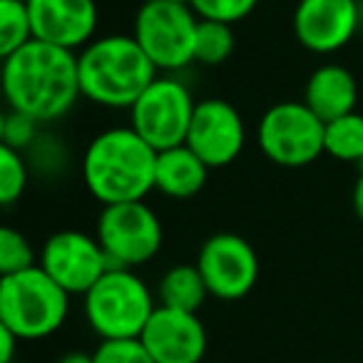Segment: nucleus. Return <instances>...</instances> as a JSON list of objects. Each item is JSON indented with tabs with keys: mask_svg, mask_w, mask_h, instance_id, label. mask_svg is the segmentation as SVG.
<instances>
[{
	"mask_svg": "<svg viewBox=\"0 0 363 363\" xmlns=\"http://www.w3.org/2000/svg\"><path fill=\"white\" fill-rule=\"evenodd\" d=\"M0 85L11 110L35 117L40 125L57 122L82 97L77 52L30 40L3 57Z\"/></svg>",
	"mask_w": 363,
	"mask_h": 363,
	"instance_id": "nucleus-1",
	"label": "nucleus"
},
{
	"mask_svg": "<svg viewBox=\"0 0 363 363\" xmlns=\"http://www.w3.org/2000/svg\"><path fill=\"white\" fill-rule=\"evenodd\" d=\"M80 169L90 197L102 207L142 202L155 192L157 150L130 125L110 127L87 142Z\"/></svg>",
	"mask_w": 363,
	"mask_h": 363,
	"instance_id": "nucleus-2",
	"label": "nucleus"
},
{
	"mask_svg": "<svg viewBox=\"0 0 363 363\" xmlns=\"http://www.w3.org/2000/svg\"><path fill=\"white\" fill-rule=\"evenodd\" d=\"M82 97L107 110H130L160 70L135 35H102L77 52Z\"/></svg>",
	"mask_w": 363,
	"mask_h": 363,
	"instance_id": "nucleus-3",
	"label": "nucleus"
},
{
	"mask_svg": "<svg viewBox=\"0 0 363 363\" xmlns=\"http://www.w3.org/2000/svg\"><path fill=\"white\" fill-rule=\"evenodd\" d=\"M70 313V294L40 267L0 277V326L21 341H40L60 331Z\"/></svg>",
	"mask_w": 363,
	"mask_h": 363,
	"instance_id": "nucleus-4",
	"label": "nucleus"
},
{
	"mask_svg": "<svg viewBox=\"0 0 363 363\" xmlns=\"http://www.w3.org/2000/svg\"><path fill=\"white\" fill-rule=\"evenodd\" d=\"M82 298L85 321L100 341L140 338L157 308L155 294L145 279L135 269L125 267H110Z\"/></svg>",
	"mask_w": 363,
	"mask_h": 363,
	"instance_id": "nucleus-5",
	"label": "nucleus"
},
{
	"mask_svg": "<svg viewBox=\"0 0 363 363\" xmlns=\"http://www.w3.org/2000/svg\"><path fill=\"white\" fill-rule=\"evenodd\" d=\"M199 16L189 3L145 0L135 16L132 35L160 72L174 75L194 62Z\"/></svg>",
	"mask_w": 363,
	"mask_h": 363,
	"instance_id": "nucleus-6",
	"label": "nucleus"
},
{
	"mask_svg": "<svg viewBox=\"0 0 363 363\" xmlns=\"http://www.w3.org/2000/svg\"><path fill=\"white\" fill-rule=\"evenodd\" d=\"M326 122L298 100L272 105L259 120L257 142L269 162L284 169H301L326 155L323 150Z\"/></svg>",
	"mask_w": 363,
	"mask_h": 363,
	"instance_id": "nucleus-7",
	"label": "nucleus"
},
{
	"mask_svg": "<svg viewBox=\"0 0 363 363\" xmlns=\"http://www.w3.org/2000/svg\"><path fill=\"white\" fill-rule=\"evenodd\" d=\"M95 237L112 267L140 269L160 254L164 229L155 209L142 199L102 207L97 214Z\"/></svg>",
	"mask_w": 363,
	"mask_h": 363,
	"instance_id": "nucleus-8",
	"label": "nucleus"
},
{
	"mask_svg": "<svg viewBox=\"0 0 363 363\" xmlns=\"http://www.w3.org/2000/svg\"><path fill=\"white\" fill-rule=\"evenodd\" d=\"M197 100L179 77L160 75L130 107V127L157 152L184 145Z\"/></svg>",
	"mask_w": 363,
	"mask_h": 363,
	"instance_id": "nucleus-9",
	"label": "nucleus"
},
{
	"mask_svg": "<svg viewBox=\"0 0 363 363\" xmlns=\"http://www.w3.org/2000/svg\"><path fill=\"white\" fill-rule=\"evenodd\" d=\"M38 267L67 294L85 296L112 267L95 234L60 229L50 234L40 249Z\"/></svg>",
	"mask_w": 363,
	"mask_h": 363,
	"instance_id": "nucleus-10",
	"label": "nucleus"
},
{
	"mask_svg": "<svg viewBox=\"0 0 363 363\" xmlns=\"http://www.w3.org/2000/svg\"><path fill=\"white\" fill-rule=\"evenodd\" d=\"M194 264L202 272L209 294L219 301H239L259 281L257 249L234 232L212 234L199 247Z\"/></svg>",
	"mask_w": 363,
	"mask_h": 363,
	"instance_id": "nucleus-11",
	"label": "nucleus"
},
{
	"mask_svg": "<svg viewBox=\"0 0 363 363\" xmlns=\"http://www.w3.org/2000/svg\"><path fill=\"white\" fill-rule=\"evenodd\" d=\"M184 145L192 147L209 169L229 167L247 147V125L242 112L222 97L199 100Z\"/></svg>",
	"mask_w": 363,
	"mask_h": 363,
	"instance_id": "nucleus-12",
	"label": "nucleus"
},
{
	"mask_svg": "<svg viewBox=\"0 0 363 363\" xmlns=\"http://www.w3.org/2000/svg\"><path fill=\"white\" fill-rule=\"evenodd\" d=\"M291 26L303 50L333 55L356 38L361 0H298Z\"/></svg>",
	"mask_w": 363,
	"mask_h": 363,
	"instance_id": "nucleus-13",
	"label": "nucleus"
},
{
	"mask_svg": "<svg viewBox=\"0 0 363 363\" xmlns=\"http://www.w3.org/2000/svg\"><path fill=\"white\" fill-rule=\"evenodd\" d=\"M142 346L155 363H202L209 336L197 313L160 306L140 333Z\"/></svg>",
	"mask_w": 363,
	"mask_h": 363,
	"instance_id": "nucleus-14",
	"label": "nucleus"
},
{
	"mask_svg": "<svg viewBox=\"0 0 363 363\" xmlns=\"http://www.w3.org/2000/svg\"><path fill=\"white\" fill-rule=\"evenodd\" d=\"M28 11L35 40L77 52L97 38L95 0H28Z\"/></svg>",
	"mask_w": 363,
	"mask_h": 363,
	"instance_id": "nucleus-15",
	"label": "nucleus"
},
{
	"mask_svg": "<svg viewBox=\"0 0 363 363\" xmlns=\"http://www.w3.org/2000/svg\"><path fill=\"white\" fill-rule=\"evenodd\" d=\"M303 102L323 122H331L348 112H356L358 82L348 67L338 62H326L308 75L306 87H303Z\"/></svg>",
	"mask_w": 363,
	"mask_h": 363,
	"instance_id": "nucleus-16",
	"label": "nucleus"
},
{
	"mask_svg": "<svg viewBox=\"0 0 363 363\" xmlns=\"http://www.w3.org/2000/svg\"><path fill=\"white\" fill-rule=\"evenodd\" d=\"M209 167L189 145L157 152L155 192L169 199H192L207 187Z\"/></svg>",
	"mask_w": 363,
	"mask_h": 363,
	"instance_id": "nucleus-17",
	"label": "nucleus"
},
{
	"mask_svg": "<svg viewBox=\"0 0 363 363\" xmlns=\"http://www.w3.org/2000/svg\"><path fill=\"white\" fill-rule=\"evenodd\" d=\"M212 296L197 264H174L162 274L157 284V303L179 308V311L199 313V308Z\"/></svg>",
	"mask_w": 363,
	"mask_h": 363,
	"instance_id": "nucleus-18",
	"label": "nucleus"
},
{
	"mask_svg": "<svg viewBox=\"0 0 363 363\" xmlns=\"http://www.w3.org/2000/svg\"><path fill=\"white\" fill-rule=\"evenodd\" d=\"M323 150L338 162L361 164L363 160V115L348 112L343 117L326 122L323 132Z\"/></svg>",
	"mask_w": 363,
	"mask_h": 363,
	"instance_id": "nucleus-19",
	"label": "nucleus"
},
{
	"mask_svg": "<svg viewBox=\"0 0 363 363\" xmlns=\"http://www.w3.org/2000/svg\"><path fill=\"white\" fill-rule=\"evenodd\" d=\"M237 48L234 38V26L217 21H202L199 18L197 28V43H194V62L204 67H217L232 57Z\"/></svg>",
	"mask_w": 363,
	"mask_h": 363,
	"instance_id": "nucleus-20",
	"label": "nucleus"
},
{
	"mask_svg": "<svg viewBox=\"0 0 363 363\" xmlns=\"http://www.w3.org/2000/svg\"><path fill=\"white\" fill-rule=\"evenodd\" d=\"M35 40L26 0H0V57Z\"/></svg>",
	"mask_w": 363,
	"mask_h": 363,
	"instance_id": "nucleus-21",
	"label": "nucleus"
},
{
	"mask_svg": "<svg viewBox=\"0 0 363 363\" xmlns=\"http://www.w3.org/2000/svg\"><path fill=\"white\" fill-rule=\"evenodd\" d=\"M28 184H30V164L26 160V152L0 145V204L13 207L21 202Z\"/></svg>",
	"mask_w": 363,
	"mask_h": 363,
	"instance_id": "nucleus-22",
	"label": "nucleus"
},
{
	"mask_svg": "<svg viewBox=\"0 0 363 363\" xmlns=\"http://www.w3.org/2000/svg\"><path fill=\"white\" fill-rule=\"evenodd\" d=\"M38 254L23 232L13 227L0 229V277L38 267Z\"/></svg>",
	"mask_w": 363,
	"mask_h": 363,
	"instance_id": "nucleus-23",
	"label": "nucleus"
},
{
	"mask_svg": "<svg viewBox=\"0 0 363 363\" xmlns=\"http://www.w3.org/2000/svg\"><path fill=\"white\" fill-rule=\"evenodd\" d=\"M38 140H40V122L8 107L0 122V142L18 152H28L38 145Z\"/></svg>",
	"mask_w": 363,
	"mask_h": 363,
	"instance_id": "nucleus-24",
	"label": "nucleus"
},
{
	"mask_svg": "<svg viewBox=\"0 0 363 363\" xmlns=\"http://www.w3.org/2000/svg\"><path fill=\"white\" fill-rule=\"evenodd\" d=\"M192 11L202 21H217V23H242L257 11L259 0H189Z\"/></svg>",
	"mask_w": 363,
	"mask_h": 363,
	"instance_id": "nucleus-25",
	"label": "nucleus"
},
{
	"mask_svg": "<svg viewBox=\"0 0 363 363\" xmlns=\"http://www.w3.org/2000/svg\"><path fill=\"white\" fill-rule=\"evenodd\" d=\"M95 363H155L140 338H110L92 351Z\"/></svg>",
	"mask_w": 363,
	"mask_h": 363,
	"instance_id": "nucleus-26",
	"label": "nucleus"
},
{
	"mask_svg": "<svg viewBox=\"0 0 363 363\" xmlns=\"http://www.w3.org/2000/svg\"><path fill=\"white\" fill-rule=\"evenodd\" d=\"M18 346H21V338L11 328L0 326V363H16Z\"/></svg>",
	"mask_w": 363,
	"mask_h": 363,
	"instance_id": "nucleus-27",
	"label": "nucleus"
},
{
	"mask_svg": "<svg viewBox=\"0 0 363 363\" xmlns=\"http://www.w3.org/2000/svg\"><path fill=\"white\" fill-rule=\"evenodd\" d=\"M351 204H353V212H356V217L363 222V172H358V179H356V184H353Z\"/></svg>",
	"mask_w": 363,
	"mask_h": 363,
	"instance_id": "nucleus-28",
	"label": "nucleus"
},
{
	"mask_svg": "<svg viewBox=\"0 0 363 363\" xmlns=\"http://www.w3.org/2000/svg\"><path fill=\"white\" fill-rule=\"evenodd\" d=\"M55 363H95V356L92 353H85V351H70L65 356H60Z\"/></svg>",
	"mask_w": 363,
	"mask_h": 363,
	"instance_id": "nucleus-29",
	"label": "nucleus"
},
{
	"mask_svg": "<svg viewBox=\"0 0 363 363\" xmlns=\"http://www.w3.org/2000/svg\"><path fill=\"white\" fill-rule=\"evenodd\" d=\"M169 3H189V0H169Z\"/></svg>",
	"mask_w": 363,
	"mask_h": 363,
	"instance_id": "nucleus-30",
	"label": "nucleus"
},
{
	"mask_svg": "<svg viewBox=\"0 0 363 363\" xmlns=\"http://www.w3.org/2000/svg\"><path fill=\"white\" fill-rule=\"evenodd\" d=\"M26 3H28V0H26Z\"/></svg>",
	"mask_w": 363,
	"mask_h": 363,
	"instance_id": "nucleus-31",
	"label": "nucleus"
}]
</instances>
